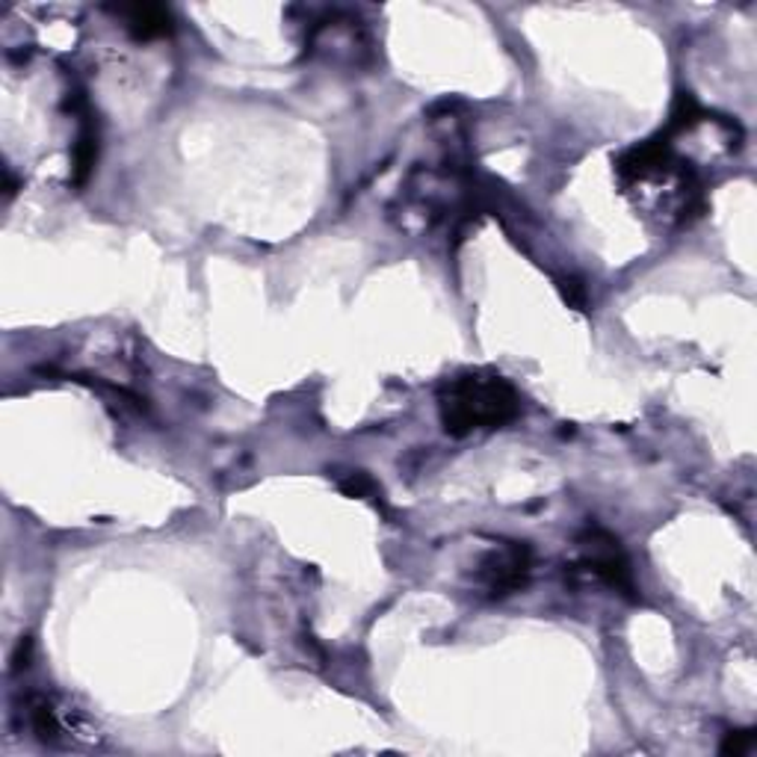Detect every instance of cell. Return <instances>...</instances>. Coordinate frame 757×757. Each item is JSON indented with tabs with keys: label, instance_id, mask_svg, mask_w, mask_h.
Wrapping results in <instances>:
<instances>
[{
	"label": "cell",
	"instance_id": "ba28073f",
	"mask_svg": "<svg viewBox=\"0 0 757 757\" xmlns=\"http://www.w3.org/2000/svg\"><path fill=\"white\" fill-rule=\"evenodd\" d=\"M560 288H562V296H565L574 308H583V305H586V288H583L581 281L565 279L560 281Z\"/></svg>",
	"mask_w": 757,
	"mask_h": 757
},
{
	"label": "cell",
	"instance_id": "7a4b0ae2",
	"mask_svg": "<svg viewBox=\"0 0 757 757\" xmlns=\"http://www.w3.org/2000/svg\"><path fill=\"white\" fill-rule=\"evenodd\" d=\"M571 574L577 577H589L603 586H610L612 591H619L624 598L636 601V581H633V569L627 553L622 550L619 539L610 536L607 529L589 527L577 536V560L569 565Z\"/></svg>",
	"mask_w": 757,
	"mask_h": 757
},
{
	"label": "cell",
	"instance_id": "5b68a950",
	"mask_svg": "<svg viewBox=\"0 0 757 757\" xmlns=\"http://www.w3.org/2000/svg\"><path fill=\"white\" fill-rule=\"evenodd\" d=\"M27 716H30L33 734L39 736L48 746H57L65 734V719L60 716L57 705H53L48 695H30L27 701Z\"/></svg>",
	"mask_w": 757,
	"mask_h": 757
},
{
	"label": "cell",
	"instance_id": "8992f818",
	"mask_svg": "<svg viewBox=\"0 0 757 757\" xmlns=\"http://www.w3.org/2000/svg\"><path fill=\"white\" fill-rule=\"evenodd\" d=\"M338 486H341L343 495H350V498H362V500H374L376 506L384 509V500H382V488L376 486V479L367 474V471H350L346 477L338 479Z\"/></svg>",
	"mask_w": 757,
	"mask_h": 757
},
{
	"label": "cell",
	"instance_id": "6da1fadb",
	"mask_svg": "<svg viewBox=\"0 0 757 757\" xmlns=\"http://www.w3.org/2000/svg\"><path fill=\"white\" fill-rule=\"evenodd\" d=\"M438 408L447 436L465 438L512 424L521 415V396L515 384L500 374L474 370L447 379L438 394Z\"/></svg>",
	"mask_w": 757,
	"mask_h": 757
},
{
	"label": "cell",
	"instance_id": "277c9868",
	"mask_svg": "<svg viewBox=\"0 0 757 757\" xmlns=\"http://www.w3.org/2000/svg\"><path fill=\"white\" fill-rule=\"evenodd\" d=\"M115 15L125 19V30L134 36L136 42H151L163 39L172 33V12L151 3H136V7H115Z\"/></svg>",
	"mask_w": 757,
	"mask_h": 757
},
{
	"label": "cell",
	"instance_id": "3957f363",
	"mask_svg": "<svg viewBox=\"0 0 757 757\" xmlns=\"http://www.w3.org/2000/svg\"><path fill=\"white\" fill-rule=\"evenodd\" d=\"M533 553L524 541H500L479 565V586L488 598H506L527 586Z\"/></svg>",
	"mask_w": 757,
	"mask_h": 757
},
{
	"label": "cell",
	"instance_id": "52a82bcc",
	"mask_svg": "<svg viewBox=\"0 0 757 757\" xmlns=\"http://www.w3.org/2000/svg\"><path fill=\"white\" fill-rule=\"evenodd\" d=\"M752 746V731H731L722 743V755H743Z\"/></svg>",
	"mask_w": 757,
	"mask_h": 757
}]
</instances>
